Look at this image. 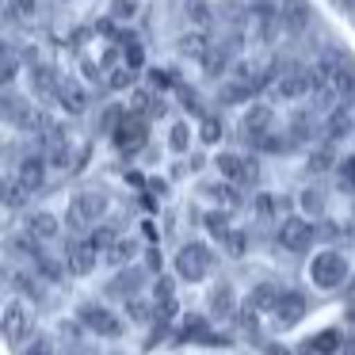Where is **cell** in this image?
<instances>
[{
  "label": "cell",
  "mask_w": 355,
  "mask_h": 355,
  "mask_svg": "<svg viewBox=\"0 0 355 355\" xmlns=\"http://www.w3.org/2000/svg\"><path fill=\"white\" fill-rule=\"evenodd\" d=\"M141 286H146V275H141L138 268H126V271H115V275H111L107 294L111 298H123V302H134Z\"/></svg>",
  "instance_id": "cell-12"
},
{
  "label": "cell",
  "mask_w": 355,
  "mask_h": 355,
  "mask_svg": "<svg viewBox=\"0 0 355 355\" xmlns=\"http://www.w3.org/2000/svg\"><path fill=\"white\" fill-rule=\"evenodd\" d=\"M134 248H138L134 241H115V245L107 248V260H111V263H126V260L134 256Z\"/></svg>",
  "instance_id": "cell-30"
},
{
  "label": "cell",
  "mask_w": 355,
  "mask_h": 355,
  "mask_svg": "<svg viewBox=\"0 0 355 355\" xmlns=\"http://www.w3.org/2000/svg\"><path fill=\"white\" fill-rule=\"evenodd\" d=\"M268 134H271V107L268 103H252V107H245V115H241V138H245L248 146H260Z\"/></svg>",
  "instance_id": "cell-8"
},
{
  "label": "cell",
  "mask_w": 355,
  "mask_h": 355,
  "mask_svg": "<svg viewBox=\"0 0 355 355\" xmlns=\"http://www.w3.org/2000/svg\"><path fill=\"white\" fill-rule=\"evenodd\" d=\"M19 355H58V344H54V336H46V332H35Z\"/></svg>",
  "instance_id": "cell-25"
},
{
  "label": "cell",
  "mask_w": 355,
  "mask_h": 355,
  "mask_svg": "<svg viewBox=\"0 0 355 355\" xmlns=\"http://www.w3.org/2000/svg\"><path fill=\"white\" fill-rule=\"evenodd\" d=\"M309 344H313V352H317V355H336L340 347H344V336H340L336 329H324V332H317V336L309 340Z\"/></svg>",
  "instance_id": "cell-22"
},
{
  "label": "cell",
  "mask_w": 355,
  "mask_h": 355,
  "mask_svg": "<svg viewBox=\"0 0 355 355\" xmlns=\"http://www.w3.org/2000/svg\"><path fill=\"white\" fill-rule=\"evenodd\" d=\"M50 164H54V168H65V164H69V141H65V134L54 138V146H50Z\"/></svg>",
  "instance_id": "cell-28"
},
{
  "label": "cell",
  "mask_w": 355,
  "mask_h": 355,
  "mask_svg": "<svg viewBox=\"0 0 355 355\" xmlns=\"http://www.w3.org/2000/svg\"><path fill=\"white\" fill-rule=\"evenodd\" d=\"M103 214H107V195L85 187V191H77V195L69 199V218H65V222H69L73 230H85V225L100 222Z\"/></svg>",
  "instance_id": "cell-3"
},
{
  "label": "cell",
  "mask_w": 355,
  "mask_h": 355,
  "mask_svg": "<svg viewBox=\"0 0 355 355\" xmlns=\"http://www.w3.org/2000/svg\"><path fill=\"white\" fill-rule=\"evenodd\" d=\"M256 92H260L256 80H233V85H222L218 100H222V103H245V100H252Z\"/></svg>",
  "instance_id": "cell-18"
},
{
  "label": "cell",
  "mask_w": 355,
  "mask_h": 355,
  "mask_svg": "<svg viewBox=\"0 0 355 355\" xmlns=\"http://www.w3.org/2000/svg\"><path fill=\"white\" fill-rule=\"evenodd\" d=\"M16 73H19V62H16V54H4V85H12V80H16Z\"/></svg>",
  "instance_id": "cell-34"
},
{
  "label": "cell",
  "mask_w": 355,
  "mask_h": 355,
  "mask_svg": "<svg viewBox=\"0 0 355 355\" xmlns=\"http://www.w3.org/2000/svg\"><path fill=\"white\" fill-rule=\"evenodd\" d=\"M31 80H35V88H39L42 96H50L54 92L58 96V88H62V80L54 77V69L50 65H35V73H31Z\"/></svg>",
  "instance_id": "cell-23"
},
{
  "label": "cell",
  "mask_w": 355,
  "mask_h": 355,
  "mask_svg": "<svg viewBox=\"0 0 355 355\" xmlns=\"http://www.w3.org/2000/svg\"><path fill=\"white\" fill-rule=\"evenodd\" d=\"M180 340H195V344H214L207 317H202V313H191V317H187L184 329H180Z\"/></svg>",
  "instance_id": "cell-19"
},
{
  "label": "cell",
  "mask_w": 355,
  "mask_h": 355,
  "mask_svg": "<svg viewBox=\"0 0 355 355\" xmlns=\"http://www.w3.org/2000/svg\"><path fill=\"white\" fill-rule=\"evenodd\" d=\"M65 355H88V352H85V347H69Z\"/></svg>",
  "instance_id": "cell-41"
},
{
  "label": "cell",
  "mask_w": 355,
  "mask_h": 355,
  "mask_svg": "<svg viewBox=\"0 0 355 355\" xmlns=\"http://www.w3.org/2000/svg\"><path fill=\"white\" fill-rule=\"evenodd\" d=\"M309 168H313V172L332 168V146H329V141H324V149H317V153L309 157Z\"/></svg>",
  "instance_id": "cell-32"
},
{
  "label": "cell",
  "mask_w": 355,
  "mask_h": 355,
  "mask_svg": "<svg viewBox=\"0 0 355 355\" xmlns=\"http://www.w3.org/2000/svg\"><path fill=\"white\" fill-rule=\"evenodd\" d=\"M146 138H149V130L138 115H126L123 123L115 126V146L123 149V153H138V149L146 146Z\"/></svg>",
  "instance_id": "cell-11"
},
{
  "label": "cell",
  "mask_w": 355,
  "mask_h": 355,
  "mask_svg": "<svg viewBox=\"0 0 355 355\" xmlns=\"http://www.w3.org/2000/svg\"><path fill=\"white\" fill-rule=\"evenodd\" d=\"M283 19L286 27H291V31H302V27L309 24V8H306V0H286L283 4Z\"/></svg>",
  "instance_id": "cell-20"
},
{
  "label": "cell",
  "mask_w": 355,
  "mask_h": 355,
  "mask_svg": "<svg viewBox=\"0 0 355 355\" xmlns=\"http://www.w3.org/2000/svg\"><path fill=\"white\" fill-rule=\"evenodd\" d=\"M268 355H286V347H279V344H271V347H268Z\"/></svg>",
  "instance_id": "cell-40"
},
{
  "label": "cell",
  "mask_w": 355,
  "mask_h": 355,
  "mask_svg": "<svg viewBox=\"0 0 355 355\" xmlns=\"http://www.w3.org/2000/svg\"><path fill=\"white\" fill-rule=\"evenodd\" d=\"M202 138L218 141V138H222V123H218V119H207V123H202Z\"/></svg>",
  "instance_id": "cell-35"
},
{
  "label": "cell",
  "mask_w": 355,
  "mask_h": 355,
  "mask_svg": "<svg viewBox=\"0 0 355 355\" xmlns=\"http://www.w3.org/2000/svg\"><path fill=\"white\" fill-rule=\"evenodd\" d=\"M275 241L286 248V252H309V248H313V241H317V225L309 222V218H302V214L283 218Z\"/></svg>",
  "instance_id": "cell-6"
},
{
  "label": "cell",
  "mask_w": 355,
  "mask_h": 355,
  "mask_svg": "<svg viewBox=\"0 0 355 355\" xmlns=\"http://www.w3.org/2000/svg\"><path fill=\"white\" fill-rule=\"evenodd\" d=\"M347 130H352V119H347V111H344V107L332 111V115L324 119V141H329V146H332V141H340Z\"/></svg>",
  "instance_id": "cell-21"
},
{
  "label": "cell",
  "mask_w": 355,
  "mask_h": 355,
  "mask_svg": "<svg viewBox=\"0 0 355 355\" xmlns=\"http://www.w3.org/2000/svg\"><path fill=\"white\" fill-rule=\"evenodd\" d=\"M31 336H35V313H31V306L8 298V306H4V340H8L12 347H19V352H24V344Z\"/></svg>",
  "instance_id": "cell-5"
},
{
  "label": "cell",
  "mask_w": 355,
  "mask_h": 355,
  "mask_svg": "<svg viewBox=\"0 0 355 355\" xmlns=\"http://www.w3.org/2000/svg\"><path fill=\"white\" fill-rule=\"evenodd\" d=\"M187 141H191V130H187L184 123H176V126H172V134H168V146L176 149V153H184Z\"/></svg>",
  "instance_id": "cell-31"
},
{
  "label": "cell",
  "mask_w": 355,
  "mask_h": 355,
  "mask_svg": "<svg viewBox=\"0 0 355 355\" xmlns=\"http://www.w3.org/2000/svg\"><path fill=\"white\" fill-rule=\"evenodd\" d=\"M27 237L35 241H54L58 233H62V225H58V218L50 214V210H35V214H27Z\"/></svg>",
  "instance_id": "cell-14"
},
{
  "label": "cell",
  "mask_w": 355,
  "mask_h": 355,
  "mask_svg": "<svg viewBox=\"0 0 355 355\" xmlns=\"http://www.w3.org/2000/svg\"><path fill=\"white\" fill-rule=\"evenodd\" d=\"M77 317H80V324H85L88 332H96V336H103V340H119L123 336V317L119 313H111L107 306H100V302H85V306L77 309Z\"/></svg>",
  "instance_id": "cell-4"
},
{
  "label": "cell",
  "mask_w": 355,
  "mask_h": 355,
  "mask_svg": "<svg viewBox=\"0 0 355 355\" xmlns=\"http://www.w3.org/2000/svg\"><path fill=\"white\" fill-rule=\"evenodd\" d=\"M172 268H176V275L184 279V283H202V279L210 275V268H214V252H210V245H202V241H187L176 252Z\"/></svg>",
  "instance_id": "cell-2"
},
{
  "label": "cell",
  "mask_w": 355,
  "mask_h": 355,
  "mask_svg": "<svg viewBox=\"0 0 355 355\" xmlns=\"http://www.w3.org/2000/svg\"><path fill=\"white\" fill-rule=\"evenodd\" d=\"M313 138H317L313 111H294V115H291V141L298 146V141H313Z\"/></svg>",
  "instance_id": "cell-17"
},
{
  "label": "cell",
  "mask_w": 355,
  "mask_h": 355,
  "mask_svg": "<svg viewBox=\"0 0 355 355\" xmlns=\"http://www.w3.org/2000/svg\"><path fill=\"white\" fill-rule=\"evenodd\" d=\"M58 103H62L69 115H80V111L88 107V96H85V88H80L77 80H62V88H58Z\"/></svg>",
  "instance_id": "cell-16"
},
{
  "label": "cell",
  "mask_w": 355,
  "mask_h": 355,
  "mask_svg": "<svg viewBox=\"0 0 355 355\" xmlns=\"http://www.w3.org/2000/svg\"><path fill=\"white\" fill-rule=\"evenodd\" d=\"M130 80H134V69H119L111 77V88H130Z\"/></svg>",
  "instance_id": "cell-38"
},
{
  "label": "cell",
  "mask_w": 355,
  "mask_h": 355,
  "mask_svg": "<svg viewBox=\"0 0 355 355\" xmlns=\"http://www.w3.org/2000/svg\"><path fill=\"white\" fill-rule=\"evenodd\" d=\"M12 12H19V16H35V0H12Z\"/></svg>",
  "instance_id": "cell-39"
},
{
  "label": "cell",
  "mask_w": 355,
  "mask_h": 355,
  "mask_svg": "<svg viewBox=\"0 0 355 355\" xmlns=\"http://www.w3.org/2000/svg\"><path fill=\"white\" fill-rule=\"evenodd\" d=\"M347 275H352V263H347V256L340 252V248H324V252H317L313 260H309V283L321 286V291L344 286Z\"/></svg>",
  "instance_id": "cell-1"
},
{
  "label": "cell",
  "mask_w": 355,
  "mask_h": 355,
  "mask_svg": "<svg viewBox=\"0 0 355 355\" xmlns=\"http://www.w3.org/2000/svg\"><path fill=\"white\" fill-rule=\"evenodd\" d=\"M27 199H31V191H27V187L19 184V176H12V180H8V187H4V207H8V210H19Z\"/></svg>",
  "instance_id": "cell-24"
},
{
  "label": "cell",
  "mask_w": 355,
  "mask_h": 355,
  "mask_svg": "<svg viewBox=\"0 0 355 355\" xmlns=\"http://www.w3.org/2000/svg\"><path fill=\"white\" fill-rule=\"evenodd\" d=\"M336 176H340V187L344 191H355V157H344L336 164Z\"/></svg>",
  "instance_id": "cell-27"
},
{
  "label": "cell",
  "mask_w": 355,
  "mask_h": 355,
  "mask_svg": "<svg viewBox=\"0 0 355 355\" xmlns=\"http://www.w3.org/2000/svg\"><path fill=\"white\" fill-rule=\"evenodd\" d=\"M100 248L92 245V237H85V241H69V245H65V268L73 271V275H92L96 271V263H100Z\"/></svg>",
  "instance_id": "cell-9"
},
{
  "label": "cell",
  "mask_w": 355,
  "mask_h": 355,
  "mask_svg": "<svg viewBox=\"0 0 355 355\" xmlns=\"http://www.w3.org/2000/svg\"><path fill=\"white\" fill-rule=\"evenodd\" d=\"M46 157H39V153H35V157H24V161H19V184H24L27 187V191H42V184H46Z\"/></svg>",
  "instance_id": "cell-13"
},
{
  "label": "cell",
  "mask_w": 355,
  "mask_h": 355,
  "mask_svg": "<svg viewBox=\"0 0 355 355\" xmlns=\"http://www.w3.org/2000/svg\"><path fill=\"white\" fill-rule=\"evenodd\" d=\"M218 172H222L225 180H233V184H245L252 187L256 180H260V164L252 161V157H237V153H218Z\"/></svg>",
  "instance_id": "cell-7"
},
{
  "label": "cell",
  "mask_w": 355,
  "mask_h": 355,
  "mask_svg": "<svg viewBox=\"0 0 355 355\" xmlns=\"http://www.w3.org/2000/svg\"><path fill=\"white\" fill-rule=\"evenodd\" d=\"M126 309H130V317H134V321H146V317L153 313V309H149V306H141L138 298H134V302H126Z\"/></svg>",
  "instance_id": "cell-36"
},
{
  "label": "cell",
  "mask_w": 355,
  "mask_h": 355,
  "mask_svg": "<svg viewBox=\"0 0 355 355\" xmlns=\"http://www.w3.org/2000/svg\"><path fill=\"white\" fill-rule=\"evenodd\" d=\"M309 309V302H306V294H298V291H283L279 294V302L271 306V313H275V324L279 329H291V324H298L302 321V313Z\"/></svg>",
  "instance_id": "cell-10"
},
{
  "label": "cell",
  "mask_w": 355,
  "mask_h": 355,
  "mask_svg": "<svg viewBox=\"0 0 355 355\" xmlns=\"http://www.w3.org/2000/svg\"><path fill=\"white\" fill-rule=\"evenodd\" d=\"M302 210H306V214H321V210H324V195L317 191V187H306V191H302Z\"/></svg>",
  "instance_id": "cell-29"
},
{
  "label": "cell",
  "mask_w": 355,
  "mask_h": 355,
  "mask_svg": "<svg viewBox=\"0 0 355 355\" xmlns=\"http://www.w3.org/2000/svg\"><path fill=\"white\" fill-rule=\"evenodd\" d=\"M207 306H210V313H214V317L237 313V291H233V283H214V291H210Z\"/></svg>",
  "instance_id": "cell-15"
},
{
  "label": "cell",
  "mask_w": 355,
  "mask_h": 355,
  "mask_svg": "<svg viewBox=\"0 0 355 355\" xmlns=\"http://www.w3.org/2000/svg\"><path fill=\"white\" fill-rule=\"evenodd\" d=\"M141 62H146L141 46H138V42H130V46H126V69H141Z\"/></svg>",
  "instance_id": "cell-33"
},
{
  "label": "cell",
  "mask_w": 355,
  "mask_h": 355,
  "mask_svg": "<svg viewBox=\"0 0 355 355\" xmlns=\"http://www.w3.org/2000/svg\"><path fill=\"white\" fill-rule=\"evenodd\" d=\"M225 65H230V54H225V50H207V54H202V69H207L210 77H222Z\"/></svg>",
  "instance_id": "cell-26"
},
{
  "label": "cell",
  "mask_w": 355,
  "mask_h": 355,
  "mask_svg": "<svg viewBox=\"0 0 355 355\" xmlns=\"http://www.w3.org/2000/svg\"><path fill=\"white\" fill-rule=\"evenodd\" d=\"M225 245L233 248V256H241L248 248V237H241V233H230V237H225Z\"/></svg>",
  "instance_id": "cell-37"
}]
</instances>
